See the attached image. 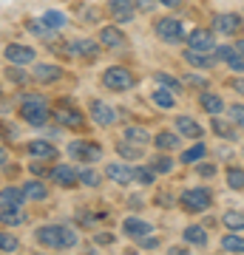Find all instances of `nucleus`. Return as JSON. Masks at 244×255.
<instances>
[{"label":"nucleus","mask_w":244,"mask_h":255,"mask_svg":"<svg viewBox=\"0 0 244 255\" xmlns=\"http://www.w3.org/2000/svg\"><path fill=\"white\" fill-rule=\"evenodd\" d=\"M34 238L40 247H48V250H71L80 241L77 233L71 227H63V224H43L34 233Z\"/></svg>","instance_id":"f257e3e1"},{"label":"nucleus","mask_w":244,"mask_h":255,"mask_svg":"<svg viewBox=\"0 0 244 255\" xmlns=\"http://www.w3.org/2000/svg\"><path fill=\"white\" fill-rule=\"evenodd\" d=\"M20 117L26 119L28 125H45L48 122V105H45V97L43 94H23V105H20Z\"/></svg>","instance_id":"f03ea898"},{"label":"nucleus","mask_w":244,"mask_h":255,"mask_svg":"<svg viewBox=\"0 0 244 255\" xmlns=\"http://www.w3.org/2000/svg\"><path fill=\"white\" fill-rule=\"evenodd\" d=\"M102 85L111 91H128V88H134V74L122 65H111L102 71Z\"/></svg>","instance_id":"7ed1b4c3"},{"label":"nucleus","mask_w":244,"mask_h":255,"mask_svg":"<svg viewBox=\"0 0 244 255\" xmlns=\"http://www.w3.org/2000/svg\"><path fill=\"white\" fill-rule=\"evenodd\" d=\"M179 204L188 213H202V210H208L210 207V190L208 187H193V190H185L182 193V199Z\"/></svg>","instance_id":"20e7f679"},{"label":"nucleus","mask_w":244,"mask_h":255,"mask_svg":"<svg viewBox=\"0 0 244 255\" xmlns=\"http://www.w3.org/2000/svg\"><path fill=\"white\" fill-rule=\"evenodd\" d=\"M68 156L74 162H97L102 156V147L94 145V142H82V139H74L68 145Z\"/></svg>","instance_id":"39448f33"},{"label":"nucleus","mask_w":244,"mask_h":255,"mask_svg":"<svg viewBox=\"0 0 244 255\" xmlns=\"http://www.w3.org/2000/svg\"><path fill=\"white\" fill-rule=\"evenodd\" d=\"M28 213L23 204H11V201H0V224L3 227H20L26 224Z\"/></svg>","instance_id":"423d86ee"},{"label":"nucleus","mask_w":244,"mask_h":255,"mask_svg":"<svg viewBox=\"0 0 244 255\" xmlns=\"http://www.w3.org/2000/svg\"><path fill=\"white\" fill-rule=\"evenodd\" d=\"M156 34L162 37L165 43H179L182 37H185V23H179V20H173V17H162L156 23Z\"/></svg>","instance_id":"0eeeda50"},{"label":"nucleus","mask_w":244,"mask_h":255,"mask_svg":"<svg viewBox=\"0 0 244 255\" xmlns=\"http://www.w3.org/2000/svg\"><path fill=\"white\" fill-rule=\"evenodd\" d=\"M3 54H6V60H9L11 65H28V63H34V48L23 46V43H9V46L3 48Z\"/></svg>","instance_id":"6e6552de"},{"label":"nucleus","mask_w":244,"mask_h":255,"mask_svg":"<svg viewBox=\"0 0 244 255\" xmlns=\"http://www.w3.org/2000/svg\"><path fill=\"white\" fill-rule=\"evenodd\" d=\"M88 111H91V117H94V122H97V125H102V128H108V125H114V122H117V111L111 108V105H105V102H100V100L91 102Z\"/></svg>","instance_id":"1a4fd4ad"},{"label":"nucleus","mask_w":244,"mask_h":255,"mask_svg":"<svg viewBox=\"0 0 244 255\" xmlns=\"http://www.w3.org/2000/svg\"><path fill=\"white\" fill-rule=\"evenodd\" d=\"M54 119L60 122V125H65V128H74V130L85 125L82 114H80L77 108H68V102H63V105H60V108L54 111Z\"/></svg>","instance_id":"9d476101"},{"label":"nucleus","mask_w":244,"mask_h":255,"mask_svg":"<svg viewBox=\"0 0 244 255\" xmlns=\"http://www.w3.org/2000/svg\"><path fill=\"white\" fill-rule=\"evenodd\" d=\"M51 182L60 184V187H74V184L80 182V173L74 170L71 164H57V167H51Z\"/></svg>","instance_id":"9b49d317"},{"label":"nucleus","mask_w":244,"mask_h":255,"mask_svg":"<svg viewBox=\"0 0 244 255\" xmlns=\"http://www.w3.org/2000/svg\"><path fill=\"white\" fill-rule=\"evenodd\" d=\"M188 48H196V51H210L213 46V31L210 28H193L188 34Z\"/></svg>","instance_id":"f8f14e48"},{"label":"nucleus","mask_w":244,"mask_h":255,"mask_svg":"<svg viewBox=\"0 0 244 255\" xmlns=\"http://www.w3.org/2000/svg\"><path fill=\"white\" fill-rule=\"evenodd\" d=\"M213 26H216V31H222V34H239L242 31V17L239 14H216V20H213Z\"/></svg>","instance_id":"ddd939ff"},{"label":"nucleus","mask_w":244,"mask_h":255,"mask_svg":"<svg viewBox=\"0 0 244 255\" xmlns=\"http://www.w3.org/2000/svg\"><path fill=\"white\" fill-rule=\"evenodd\" d=\"M216 57L219 60H225L233 71H244V54L239 51V48H230V46H216Z\"/></svg>","instance_id":"4468645a"},{"label":"nucleus","mask_w":244,"mask_h":255,"mask_svg":"<svg viewBox=\"0 0 244 255\" xmlns=\"http://www.w3.org/2000/svg\"><path fill=\"white\" fill-rule=\"evenodd\" d=\"M122 233L139 241V238L151 236V233H154V227H151L148 221H142V219H125V221H122Z\"/></svg>","instance_id":"2eb2a0df"},{"label":"nucleus","mask_w":244,"mask_h":255,"mask_svg":"<svg viewBox=\"0 0 244 255\" xmlns=\"http://www.w3.org/2000/svg\"><path fill=\"white\" fill-rule=\"evenodd\" d=\"M31 77H34L37 82H57L60 77H63V68L60 65H48V63H37L34 71H31Z\"/></svg>","instance_id":"dca6fc26"},{"label":"nucleus","mask_w":244,"mask_h":255,"mask_svg":"<svg viewBox=\"0 0 244 255\" xmlns=\"http://www.w3.org/2000/svg\"><path fill=\"white\" fill-rule=\"evenodd\" d=\"M26 150L34 156V159H45V162H48V159L54 162V159H57V147L51 145V142H45V139H34V142H28Z\"/></svg>","instance_id":"f3484780"},{"label":"nucleus","mask_w":244,"mask_h":255,"mask_svg":"<svg viewBox=\"0 0 244 255\" xmlns=\"http://www.w3.org/2000/svg\"><path fill=\"white\" fill-rule=\"evenodd\" d=\"M108 11L117 23H128V20L134 17V3H131V0H111Z\"/></svg>","instance_id":"a211bd4d"},{"label":"nucleus","mask_w":244,"mask_h":255,"mask_svg":"<svg viewBox=\"0 0 244 255\" xmlns=\"http://www.w3.org/2000/svg\"><path fill=\"white\" fill-rule=\"evenodd\" d=\"M105 176H108L111 182H117V184H128L131 179H134V170H131L128 164H122V162H111L108 167H105Z\"/></svg>","instance_id":"6ab92c4d"},{"label":"nucleus","mask_w":244,"mask_h":255,"mask_svg":"<svg viewBox=\"0 0 244 255\" xmlns=\"http://www.w3.org/2000/svg\"><path fill=\"white\" fill-rule=\"evenodd\" d=\"M68 48H71V54H80L85 60H97V54H100V43H94V40H74Z\"/></svg>","instance_id":"aec40b11"},{"label":"nucleus","mask_w":244,"mask_h":255,"mask_svg":"<svg viewBox=\"0 0 244 255\" xmlns=\"http://www.w3.org/2000/svg\"><path fill=\"white\" fill-rule=\"evenodd\" d=\"M100 43L105 48H122L125 46V34H122L119 28H114V26H105L100 31Z\"/></svg>","instance_id":"412c9836"},{"label":"nucleus","mask_w":244,"mask_h":255,"mask_svg":"<svg viewBox=\"0 0 244 255\" xmlns=\"http://www.w3.org/2000/svg\"><path fill=\"white\" fill-rule=\"evenodd\" d=\"M185 63L196 65V68H213L216 57H210L208 51H196V48H188V51H185Z\"/></svg>","instance_id":"4be33fe9"},{"label":"nucleus","mask_w":244,"mask_h":255,"mask_svg":"<svg viewBox=\"0 0 244 255\" xmlns=\"http://www.w3.org/2000/svg\"><path fill=\"white\" fill-rule=\"evenodd\" d=\"M176 130L185 133L188 139H199L202 136V128L193 122V117H176Z\"/></svg>","instance_id":"5701e85b"},{"label":"nucleus","mask_w":244,"mask_h":255,"mask_svg":"<svg viewBox=\"0 0 244 255\" xmlns=\"http://www.w3.org/2000/svg\"><path fill=\"white\" fill-rule=\"evenodd\" d=\"M23 193H26V199H34V201H43L48 196V187L43 182H37V179H28L23 182Z\"/></svg>","instance_id":"b1692460"},{"label":"nucleus","mask_w":244,"mask_h":255,"mask_svg":"<svg viewBox=\"0 0 244 255\" xmlns=\"http://www.w3.org/2000/svg\"><path fill=\"white\" fill-rule=\"evenodd\" d=\"M182 236H185V241H188V244H196V247L208 244V233H205L199 224H190V227H185V233H182Z\"/></svg>","instance_id":"393cba45"},{"label":"nucleus","mask_w":244,"mask_h":255,"mask_svg":"<svg viewBox=\"0 0 244 255\" xmlns=\"http://www.w3.org/2000/svg\"><path fill=\"white\" fill-rule=\"evenodd\" d=\"M142 147L145 145H136L131 139H122V142H117V153L125 156V159H139V156H142Z\"/></svg>","instance_id":"a878e982"},{"label":"nucleus","mask_w":244,"mask_h":255,"mask_svg":"<svg viewBox=\"0 0 244 255\" xmlns=\"http://www.w3.org/2000/svg\"><path fill=\"white\" fill-rule=\"evenodd\" d=\"M199 102L208 114H222V111H225V102H222V97H216V94H202Z\"/></svg>","instance_id":"bb28decb"},{"label":"nucleus","mask_w":244,"mask_h":255,"mask_svg":"<svg viewBox=\"0 0 244 255\" xmlns=\"http://www.w3.org/2000/svg\"><path fill=\"white\" fill-rule=\"evenodd\" d=\"M154 145L159 147V150H173V147H179V136L171 133V130H162V133L154 139Z\"/></svg>","instance_id":"cd10ccee"},{"label":"nucleus","mask_w":244,"mask_h":255,"mask_svg":"<svg viewBox=\"0 0 244 255\" xmlns=\"http://www.w3.org/2000/svg\"><path fill=\"white\" fill-rule=\"evenodd\" d=\"M125 139H131V142H136V145H148V142H154L145 128H136V125L125 128Z\"/></svg>","instance_id":"c85d7f7f"},{"label":"nucleus","mask_w":244,"mask_h":255,"mask_svg":"<svg viewBox=\"0 0 244 255\" xmlns=\"http://www.w3.org/2000/svg\"><path fill=\"white\" fill-rule=\"evenodd\" d=\"M40 20H43V23H45L48 28H51V31H60V28L65 26V14H63V11H54V9L45 11V14H43Z\"/></svg>","instance_id":"c756f323"},{"label":"nucleus","mask_w":244,"mask_h":255,"mask_svg":"<svg viewBox=\"0 0 244 255\" xmlns=\"http://www.w3.org/2000/svg\"><path fill=\"white\" fill-rule=\"evenodd\" d=\"M0 201L23 204V201H26V193H23V187H3V190H0Z\"/></svg>","instance_id":"7c9ffc66"},{"label":"nucleus","mask_w":244,"mask_h":255,"mask_svg":"<svg viewBox=\"0 0 244 255\" xmlns=\"http://www.w3.org/2000/svg\"><path fill=\"white\" fill-rule=\"evenodd\" d=\"M222 221L227 230H244V213H239V210H227Z\"/></svg>","instance_id":"2f4dec72"},{"label":"nucleus","mask_w":244,"mask_h":255,"mask_svg":"<svg viewBox=\"0 0 244 255\" xmlns=\"http://www.w3.org/2000/svg\"><path fill=\"white\" fill-rule=\"evenodd\" d=\"M205 153H208V147H205V145H202V142H199V145L188 147V150L182 153V162H185V164H193V162H199V159H202V156H205Z\"/></svg>","instance_id":"473e14b6"},{"label":"nucleus","mask_w":244,"mask_h":255,"mask_svg":"<svg viewBox=\"0 0 244 255\" xmlns=\"http://www.w3.org/2000/svg\"><path fill=\"white\" fill-rule=\"evenodd\" d=\"M20 250V241L11 233H3L0 230V253H17Z\"/></svg>","instance_id":"72a5a7b5"},{"label":"nucleus","mask_w":244,"mask_h":255,"mask_svg":"<svg viewBox=\"0 0 244 255\" xmlns=\"http://www.w3.org/2000/svg\"><path fill=\"white\" fill-rule=\"evenodd\" d=\"M222 250H227V253H244V238L242 236H225L222 238Z\"/></svg>","instance_id":"f704fd0d"},{"label":"nucleus","mask_w":244,"mask_h":255,"mask_svg":"<svg viewBox=\"0 0 244 255\" xmlns=\"http://www.w3.org/2000/svg\"><path fill=\"white\" fill-rule=\"evenodd\" d=\"M227 187H233V190H244V170L230 167V170H227Z\"/></svg>","instance_id":"c9c22d12"},{"label":"nucleus","mask_w":244,"mask_h":255,"mask_svg":"<svg viewBox=\"0 0 244 255\" xmlns=\"http://www.w3.org/2000/svg\"><path fill=\"white\" fill-rule=\"evenodd\" d=\"M151 167H154V173H171V170H173V159H171V156H165V153H159Z\"/></svg>","instance_id":"e433bc0d"},{"label":"nucleus","mask_w":244,"mask_h":255,"mask_svg":"<svg viewBox=\"0 0 244 255\" xmlns=\"http://www.w3.org/2000/svg\"><path fill=\"white\" fill-rule=\"evenodd\" d=\"M210 125H213V130H216V133H219V136H222V139H236L233 128L227 125V122H222V119H219V117H213V122H210Z\"/></svg>","instance_id":"4c0bfd02"},{"label":"nucleus","mask_w":244,"mask_h":255,"mask_svg":"<svg viewBox=\"0 0 244 255\" xmlns=\"http://www.w3.org/2000/svg\"><path fill=\"white\" fill-rule=\"evenodd\" d=\"M134 179L136 182H142V184H154V167H136Z\"/></svg>","instance_id":"58836bf2"},{"label":"nucleus","mask_w":244,"mask_h":255,"mask_svg":"<svg viewBox=\"0 0 244 255\" xmlns=\"http://www.w3.org/2000/svg\"><path fill=\"white\" fill-rule=\"evenodd\" d=\"M154 80L159 82V85H165V88H173V91H179V88H182L179 80H173V77H168V74H162V71L154 74Z\"/></svg>","instance_id":"ea45409f"},{"label":"nucleus","mask_w":244,"mask_h":255,"mask_svg":"<svg viewBox=\"0 0 244 255\" xmlns=\"http://www.w3.org/2000/svg\"><path fill=\"white\" fill-rule=\"evenodd\" d=\"M80 182L85 184V187H97V184H100V173H97V170H82L80 173Z\"/></svg>","instance_id":"a19ab883"},{"label":"nucleus","mask_w":244,"mask_h":255,"mask_svg":"<svg viewBox=\"0 0 244 255\" xmlns=\"http://www.w3.org/2000/svg\"><path fill=\"white\" fill-rule=\"evenodd\" d=\"M154 102L159 105V108H173V97L168 91H162V88H159V91H154Z\"/></svg>","instance_id":"79ce46f5"},{"label":"nucleus","mask_w":244,"mask_h":255,"mask_svg":"<svg viewBox=\"0 0 244 255\" xmlns=\"http://www.w3.org/2000/svg\"><path fill=\"white\" fill-rule=\"evenodd\" d=\"M230 119L239 128H244V105H230Z\"/></svg>","instance_id":"37998d69"},{"label":"nucleus","mask_w":244,"mask_h":255,"mask_svg":"<svg viewBox=\"0 0 244 255\" xmlns=\"http://www.w3.org/2000/svg\"><path fill=\"white\" fill-rule=\"evenodd\" d=\"M6 74H9V80H11V82H17V85H20V82H26V74L20 71L17 65H9V71H6Z\"/></svg>","instance_id":"c03bdc74"},{"label":"nucleus","mask_w":244,"mask_h":255,"mask_svg":"<svg viewBox=\"0 0 244 255\" xmlns=\"http://www.w3.org/2000/svg\"><path fill=\"white\" fill-rule=\"evenodd\" d=\"M185 82H188V85H196V88H208V82L202 80V77H196V74H188Z\"/></svg>","instance_id":"a18cd8bd"},{"label":"nucleus","mask_w":244,"mask_h":255,"mask_svg":"<svg viewBox=\"0 0 244 255\" xmlns=\"http://www.w3.org/2000/svg\"><path fill=\"white\" fill-rule=\"evenodd\" d=\"M139 247H145V250H154V247H156V238H151V236L139 238Z\"/></svg>","instance_id":"49530a36"},{"label":"nucleus","mask_w":244,"mask_h":255,"mask_svg":"<svg viewBox=\"0 0 244 255\" xmlns=\"http://www.w3.org/2000/svg\"><path fill=\"white\" fill-rule=\"evenodd\" d=\"M199 173H202V176H208V179H210V176L216 173V167H213V164H202V167H199Z\"/></svg>","instance_id":"de8ad7c7"},{"label":"nucleus","mask_w":244,"mask_h":255,"mask_svg":"<svg viewBox=\"0 0 244 255\" xmlns=\"http://www.w3.org/2000/svg\"><path fill=\"white\" fill-rule=\"evenodd\" d=\"M97 244H111V236H108V233H102V236H97Z\"/></svg>","instance_id":"09e8293b"},{"label":"nucleus","mask_w":244,"mask_h":255,"mask_svg":"<svg viewBox=\"0 0 244 255\" xmlns=\"http://www.w3.org/2000/svg\"><path fill=\"white\" fill-rule=\"evenodd\" d=\"M9 162V150H6V147H0V164H6Z\"/></svg>","instance_id":"8fccbe9b"},{"label":"nucleus","mask_w":244,"mask_h":255,"mask_svg":"<svg viewBox=\"0 0 244 255\" xmlns=\"http://www.w3.org/2000/svg\"><path fill=\"white\" fill-rule=\"evenodd\" d=\"M159 3H162V6H171V9H173V6H179L182 0H159Z\"/></svg>","instance_id":"3c124183"},{"label":"nucleus","mask_w":244,"mask_h":255,"mask_svg":"<svg viewBox=\"0 0 244 255\" xmlns=\"http://www.w3.org/2000/svg\"><path fill=\"white\" fill-rule=\"evenodd\" d=\"M233 88H236V91H242V94H244V80H236V82H233Z\"/></svg>","instance_id":"603ef678"},{"label":"nucleus","mask_w":244,"mask_h":255,"mask_svg":"<svg viewBox=\"0 0 244 255\" xmlns=\"http://www.w3.org/2000/svg\"><path fill=\"white\" fill-rule=\"evenodd\" d=\"M236 48H239V51L244 54V40H239V43H236Z\"/></svg>","instance_id":"864d4df0"}]
</instances>
